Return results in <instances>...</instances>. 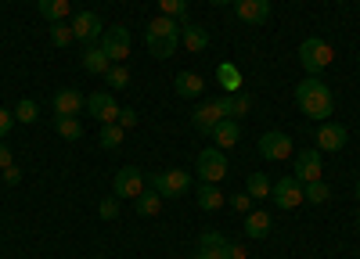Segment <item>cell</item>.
<instances>
[{
  "label": "cell",
  "instance_id": "cell-15",
  "mask_svg": "<svg viewBox=\"0 0 360 259\" xmlns=\"http://www.w3.org/2000/svg\"><path fill=\"white\" fill-rule=\"evenodd\" d=\"M238 137H242V126H238V119H220L213 130H209V140H213L220 152H224V148H234Z\"/></svg>",
  "mask_w": 360,
  "mask_h": 259
},
{
  "label": "cell",
  "instance_id": "cell-22",
  "mask_svg": "<svg viewBox=\"0 0 360 259\" xmlns=\"http://www.w3.org/2000/svg\"><path fill=\"white\" fill-rule=\"evenodd\" d=\"M83 105H86V98L79 91H58V98H54V112L58 115H76Z\"/></svg>",
  "mask_w": 360,
  "mask_h": 259
},
{
  "label": "cell",
  "instance_id": "cell-25",
  "mask_svg": "<svg viewBox=\"0 0 360 259\" xmlns=\"http://www.w3.org/2000/svg\"><path fill=\"white\" fill-rule=\"evenodd\" d=\"M217 79H220V86H224L227 94L242 91V72H238V65H231V62H224V65L217 69Z\"/></svg>",
  "mask_w": 360,
  "mask_h": 259
},
{
  "label": "cell",
  "instance_id": "cell-39",
  "mask_svg": "<svg viewBox=\"0 0 360 259\" xmlns=\"http://www.w3.org/2000/svg\"><path fill=\"white\" fill-rule=\"evenodd\" d=\"M15 123H18V119H15V112L0 108V140H4V137H8L11 130H15Z\"/></svg>",
  "mask_w": 360,
  "mask_h": 259
},
{
  "label": "cell",
  "instance_id": "cell-48",
  "mask_svg": "<svg viewBox=\"0 0 360 259\" xmlns=\"http://www.w3.org/2000/svg\"><path fill=\"white\" fill-rule=\"evenodd\" d=\"M339 4H342V0H339Z\"/></svg>",
  "mask_w": 360,
  "mask_h": 259
},
{
  "label": "cell",
  "instance_id": "cell-27",
  "mask_svg": "<svg viewBox=\"0 0 360 259\" xmlns=\"http://www.w3.org/2000/svg\"><path fill=\"white\" fill-rule=\"evenodd\" d=\"M303 198L314 201V206H324V201L332 198V187H328L324 177H321V180H314V184H303Z\"/></svg>",
  "mask_w": 360,
  "mask_h": 259
},
{
  "label": "cell",
  "instance_id": "cell-9",
  "mask_svg": "<svg viewBox=\"0 0 360 259\" xmlns=\"http://www.w3.org/2000/svg\"><path fill=\"white\" fill-rule=\"evenodd\" d=\"M72 33H76V40H83L86 47H90V44H98V40L105 36L101 15H94V11H79V15H72Z\"/></svg>",
  "mask_w": 360,
  "mask_h": 259
},
{
  "label": "cell",
  "instance_id": "cell-3",
  "mask_svg": "<svg viewBox=\"0 0 360 259\" xmlns=\"http://www.w3.org/2000/svg\"><path fill=\"white\" fill-rule=\"evenodd\" d=\"M195 169H198V177H202V184H220L224 177H227V155L217 148H205V152H198V159H195Z\"/></svg>",
  "mask_w": 360,
  "mask_h": 259
},
{
  "label": "cell",
  "instance_id": "cell-7",
  "mask_svg": "<svg viewBox=\"0 0 360 259\" xmlns=\"http://www.w3.org/2000/svg\"><path fill=\"white\" fill-rule=\"evenodd\" d=\"M259 155L270 159V162H285V159H292V137L281 133V130H266V133L259 137Z\"/></svg>",
  "mask_w": 360,
  "mask_h": 259
},
{
  "label": "cell",
  "instance_id": "cell-2",
  "mask_svg": "<svg viewBox=\"0 0 360 259\" xmlns=\"http://www.w3.org/2000/svg\"><path fill=\"white\" fill-rule=\"evenodd\" d=\"M299 62H303L307 72H324L335 62V47L328 40H321V36H310V40L299 44Z\"/></svg>",
  "mask_w": 360,
  "mask_h": 259
},
{
  "label": "cell",
  "instance_id": "cell-1",
  "mask_svg": "<svg viewBox=\"0 0 360 259\" xmlns=\"http://www.w3.org/2000/svg\"><path fill=\"white\" fill-rule=\"evenodd\" d=\"M295 101H299V112H303L307 119H317V123H328V115H332V108H335L332 91L324 86L321 76L299 79V86H295Z\"/></svg>",
  "mask_w": 360,
  "mask_h": 259
},
{
  "label": "cell",
  "instance_id": "cell-33",
  "mask_svg": "<svg viewBox=\"0 0 360 259\" xmlns=\"http://www.w3.org/2000/svg\"><path fill=\"white\" fill-rule=\"evenodd\" d=\"M105 79H108V86H115V91L130 86V72H127V65H112V69L105 72Z\"/></svg>",
  "mask_w": 360,
  "mask_h": 259
},
{
  "label": "cell",
  "instance_id": "cell-18",
  "mask_svg": "<svg viewBox=\"0 0 360 259\" xmlns=\"http://www.w3.org/2000/svg\"><path fill=\"white\" fill-rule=\"evenodd\" d=\"M180 44H184L188 51H205V44H209V33L202 25H195V22H180Z\"/></svg>",
  "mask_w": 360,
  "mask_h": 259
},
{
  "label": "cell",
  "instance_id": "cell-26",
  "mask_svg": "<svg viewBox=\"0 0 360 259\" xmlns=\"http://www.w3.org/2000/svg\"><path fill=\"white\" fill-rule=\"evenodd\" d=\"M54 130H58V137H65V140H79L83 137V126H79L76 115H58Z\"/></svg>",
  "mask_w": 360,
  "mask_h": 259
},
{
  "label": "cell",
  "instance_id": "cell-45",
  "mask_svg": "<svg viewBox=\"0 0 360 259\" xmlns=\"http://www.w3.org/2000/svg\"><path fill=\"white\" fill-rule=\"evenodd\" d=\"M209 4H220L224 8V4H234V0H209Z\"/></svg>",
  "mask_w": 360,
  "mask_h": 259
},
{
  "label": "cell",
  "instance_id": "cell-30",
  "mask_svg": "<svg viewBox=\"0 0 360 259\" xmlns=\"http://www.w3.org/2000/svg\"><path fill=\"white\" fill-rule=\"evenodd\" d=\"M159 11L169 15V18L188 22V0H159Z\"/></svg>",
  "mask_w": 360,
  "mask_h": 259
},
{
  "label": "cell",
  "instance_id": "cell-37",
  "mask_svg": "<svg viewBox=\"0 0 360 259\" xmlns=\"http://www.w3.org/2000/svg\"><path fill=\"white\" fill-rule=\"evenodd\" d=\"M231 209L234 213H252V194L249 191H234L231 194Z\"/></svg>",
  "mask_w": 360,
  "mask_h": 259
},
{
  "label": "cell",
  "instance_id": "cell-44",
  "mask_svg": "<svg viewBox=\"0 0 360 259\" xmlns=\"http://www.w3.org/2000/svg\"><path fill=\"white\" fill-rule=\"evenodd\" d=\"M195 259H224V255H220V252H205V248H198Z\"/></svg>",
  "mask_w": 360,
  "mask_h": 259
},
{
  "label": "cell",
  "instance_id": "cell-42",
  "mask_svg": "<svg viewBox=\"0 0 360 259\" xmlns=\"http://www.w3.org/2000/svg\"><path fill=\"white\" fill-rule=\"evenodd\" d=\"M220 255H224V259H245V248H242V245H231V241H227V245L220 248Z\"/></svg>",
  "mask_w": 360,
  "mask_h": 259
},
{
  "label": "cell",
  "instance_id": "cell-4",
  "mask_svg": "<svg viewBox=\"0 0 360 259\" xmlns=\"http://www.w3.org/2000/svg\"><path fill=\"white\" fill-rule=\"evenodd\" d=\"M101 51L108 54V62H112V65H123L127 58H130V29H127V25H112V29H105Z\"/></svg>",
  "mask_w": 360,
  "mask_h": 259
},
{
  "label": "cell",
  "instance_id": "cell-10",
  "mask_svg": "<svg viewBox=\"0 0 360 259\" xmlns=\"http://www.w3.org/2000/svg\"><path fill=\"white\" fill-rule=\"evenodd\" d=\"M112 191H115V198H137L144 191V173L137 166H123L112 180Z\"/></svg>",
  "mask_w": 360,
  "mask_h": 259
},
{
  "label": "cell",
  "instance_id": "cell-14",
  "mask_svg": "<svg viewBox=\"0 0 360 259\" xmlns=\"http://www.w3.org/2000/svg\"><path fill=\"white\" fill-rule=\"evenodd\" d=\"M238 18H242L245 25H266L270 0H238Z\"/></svg>",
  "mask_w": 360,
  "mask_h": 259
},
{
  "label": "cell",
  "instance_id": "cell-24",
  "mask_svg": "<svg viewBox=\"0 0 360 259\" xmlns=\"http://www.w3.org/2000/svg\"><path fill=\"white\" fill-rule=\"evenodd\" d=\"M37 11L54 25V22H65V15H69V0H37Z\"/></svg>",
  "mask_w": 360,
  "mask_h": 259
},
{
  "label": "cell",
  "instance_id": "cell-16",
  "mask_svg": "<svg viewBox=\"0 0 360 259\" xmlns=\"http://www.w3.org/2000/svg\"><path fill=\"white\" fill-rule=\"evenodd\" d=\"M173 91L184 98V101H195V98H202V91H205V79H202L198 72H176Z\"/></svg>",
  "mask_w": 360,
  "mask_h": 259
},
{
  "label": "cell",
  "instance_id": "cell-34",
  "mask_svg": "<svg viewBox=\"0 0 360 259\" xmlns=\"http://www.w3.org/2000/svg\"><path fill=\"white\" fill-rule=\"evenodd\" d=\"M245 187H249V194H252V198H266V194H270V187H274V184H270V180L263 177V173H252Z\"/></svg>",
  "mask_w": 360,
  "mask_h": 259
},
{
  "label": "cell",
  "instance_id": "cell-32",
  "mask_svg": "<svg viewBox=\"0 0 360 259\" xmlns=\"http://www.w3.org/2000/svg\"><path fill=\"white\" fill-rule=\"evenodd\" d=\"M249 108H252V98H249L245 91L231 94V119H242V115H249Z\"/></svg>",
  "mask_w": 360,
  "mask_h": 259
},
{
  "label": "cell",
  "instance_id": "cell-29",
  "mask_svg": "<svg viewBox=\"0 0 360 259\" xmlns=\"http://www.w3.org/2000/svg\"><path fill=\"white\" fill-rule=\"evenodd\" d=\"M15 119L25 123V126H29V123H37V119H40V105H37V101H29V98H22V101L15 105Z\"/></svg>",
  "mask_w": 360,
  "mask_h": 259
},
{
  "label": "cell",
  "instance_id": "cell-17",
  "mask_svg": "<svg viewBox=\"0 0 360 259\" xmlns=\"http://www.w3.org/2000/svg\"><path fill=\"white\" fill-rule=\"evenodd\" d=\"M144 36L148 40H180V25L169 15H155L152 22H148V33Z\"/></svg>",
  "mask_w": 360,
  "mask_h": 259
},
{
  "label": "cell",
  "instance_id": "cell-35",
  "mask_svg": "<svg viewBox=\"0 0 360 259\" xmlns=\"http://www.w3.org/2000/svg\"><path fill=\"white\" fill-rule=\"evenodd\" d=\"M198 245H202L205 252H220V248L227 245V238L220 234V230H205V234L198 238Z\"/></svg>",
  "mask_w": 360,
  "mask_h": 259
},
{
  "label": "cell",
  "instance_id": "cell-43",
  "mask_svg": "<svg viewBox=\"0 0 360 259\" xmlns=\"http://www.w3.org/2000/svg\"><path fill=\"white\" fill-rule=\"evenodd\" d=\"M8 166H15V159H11V148L0 140V169H8Z\"/></svg>",
  "mask_w": 360,
  "mask_h": 259
},
{
  "label": "cell",
  "instance_id": "cell-6",
  "mask_svg": "<svg viewBox=\"0 0 360 259\" xmlns=\"http://www.w3.org/2000/svg\"><path fill=\"white\" fill-rule=\"evenodd\" d=\"M270 198H274V206L278 209H285V213H292V209H299L303 206V184H299L295 177H281L274 187H270Z\"/></svg>",
  "mask_w": 360,
  "mask_h": 259
},
{
  "label": "cell",
  "instance_id": "cell-40",
  "mask_svg": "<svg viewBox=\"0 0 360 259\" xmlns=\"http://www.w3.org/2000/svg\"><path fill=\"white\" fill-rule=\"evenodd\" d=\"M119 126H123V130H134L137 126V112L134 108H119V119H115Z\"/></svg>",
  "mask_w": 360,
  "mask_h": 259
},
{
  "label": "cell",
  "instance_id": "cell-38",
  "mask_svg": "<svg viewBox=\"0 0 360 259\" xmlns=\"http://www.w3.org/2000/svg\"><path fill=\"white\" fill-rule=\"evenodd\" d=\"M98 216H101V220H115V216H119V198H115V194L105 198L101 206H98Z\"/></svg>",
  "mask_w": 360,
  "mask_h": 259
},
{
  "label": "cell",
  "instance_id": "cell-11",
  "mask_svg": "<svg viewBox=\"0 0 360 259\" xmlns=\"http://www.w3.org/2000/svg\"><path fill=\"white\" fill-rule=\"evenodd\" d=\"M321 166H324V159H321L317 148L299 152V155H295V180H299V184H314V180H321Z\"/></svg>",
  "mask_w": 360,
  "mask_h": 259
},
{
  "label": "cell",
  "instance_id": "cell-31",
  "mask_svg": "<svg viewBox=\"0 0 360 259\" xmlns=\"http://www.w3.org/2000/svg\"><path fill=\"white\" fill-rule=\"evenodd\" d=\"M51 40H54V47H69V44L76 40L72 25H65V22H54V25H51Z\"/></svg>",
  "mask_w": 360,
  "mask_h": 259
},
{
  "label": "cell",
  "instance_id": "cell-41",
  "mask_svg": "<svg viewBox=\"0 0 360 259\" xmlns=\"http://www.w3.org/2000/svg\"><path fill=\"white\" fill-rule=\"evenodd\" d=\"M0 173H4V184H8V187L22 184V169H18V166H8V169H0Z\"/></svg>",
  "mask_w": 360,
  "mask_h": 259
},
{
  "label": "cell",
  "instance_id": "cell-8",
  "mask_svg": "<svg viewBox=\"0 0 360 259\" xmlns=\"http://www.w3.org/2000/svg\"><path fill=\"white\" fill-rule=\"evenodd\" d=\"M83 108L90 112V119H98L101 126H108V123H115V119H119V101H115V98H112L108 91H98V94H90Z\"/></svg>",
  "mask_w": 360,
  "mask_h": 259
},
{
  "label": "cell",
  "instance_id": "cell-46",
  "mask_svg": "<svg viewBox=\"0 0 360 259\" xmlns=\"http://www.w3.org/2000/svg\"><path fill=\"white\" fill-rule=\"evenodd\" d=\"M353 194H356V201H360V180H356V187H353Z\"/></svg>",
  "mask_w": 360,
  "mask_h": 259
},
{
  "label": "cell",
  "instance_id": "cell-28",
  "mask_svg": "<svg viewBox=\"0 0 360 259\" xmlns=\"http://www.w3.org/2000/svg\"><path fill=\"white\" fill-rule=\"evenodd\" d=\"M123 137H127V130L119 126V123H108V126H101V148H105V152H115L119 144H123Z\"/></svg>",
  "mask_w": 360,
  "mask_h": 259
},
{
  "label": "cell",
  "instance_id": "cell-19",
  "mask_svg": "<svg viewBox=\"0 0 360 259\" xmlns=\"http://www.w3.org/2000/svg\"><path fill=\"white\" fill-rule=\"evenodd\" d=\"M134 206H137V216L152 220V216H159V209H162V194H159L155 187H144V191L134 198Z\"/></svg>",
  "mask_w": 360,
  "mask_h": 259
},
{
  "label": "cell",
  "instance_id": "cell-21",
  "mask_svg": "<svg viewBox=\"0 0 360 259\" xmlns=\"http://www.w3.org/2000/svg\"><path fill=\"white\" fill-rule=\"evenodd\" d=\"M266 234H270V216H266L263 209L245 213V238L259 241V238H266Z\"/></svg>",
  "mask_w": 360,
  "mask_h": 259
},
{
  "label": "cell",
  "instance_id": "cell-13",
  "mask_svg": "<svg viewBox=\"0 0 360 259\" xmlns=\"http://www.w3.org/2000/svg\"><path fill=\"white\" fill-rule=\"evenodd\" d=\"M342 148H346V126L321 123V130H317V152H342Z\"/></svg>",
  "mask_w": 360,
  "mask_h": 259
},
{
  "label": "cell",
  "instance_id": "cell-5",
  "mask_svg": "<svg viewBox=\"0 0 360 259\" xmlns=\"http://www.w3.org/2000/svg\"><path fill=\"white\" fill-rule=\"evenodd\" d=\"M152 187L162 198H180V194L191 187V177H188L184 169H162V173H152Z\"/></svg>",
  "mask_w": 360,
  "mask_h": 259
},
{
  "label": "cell",
  "instance_id": "cell-36",
  "mask_svg": "<svg viewBox=\"0 0 360 259\" xmlns=\"http://www.w3.org/2000/svg\"><path fill=\"white\" fill-rule=\"evenodd\" d=\"M176 47H180V40H148V51H152V58H169Z\"/></svg>",
  "mask_w": 360,
  "mask_h": 259
},
{
  "label": "cell",
  "instance_id": "cell-23",
  "mask_svg": "<svg viewBox=\"0 0 360 259\" xmlns=\"http://www.w3.org/2000/svg\"><path fill=\"white\" fill-rule=\"evenodd\" d=\"M224 191L217 187V184H202L198 187V209H205V213H217L220 206H224Z\"/></svg>",
  "mask_w": 360,
  "mask_h": 259
},
{
  "label": "cell",
  "instance_id": "cell-47",
  "mask_svg": "<svg viewBox=\"0 0 360 259\" xmlns=\"http://www.w3.org/2000/svg\"><path fill=\"white\" fill-rule=\"evenodd\" d=\"M356 230H360V213H356Z\"/></svg>",
  "mask_w": 360,
  "mask_h": 259
},
{
  "label": "cell",
  "instance_id": "cell-12",
  "mask_svg": "<svg viewBox=\"0 0 360 259\" xmlns=\"http://www.w3.org/2000/svg\"><path fill=\"white\" fill-rule=\"evenodd\" d=\"M220 119H227L224 108H220V101H202V105L191 112V123H195V130H198V133H205V137H209V130H213Z\"/></svg>",
  "mask_w": 360,
  "mask_h": 259
},
{
  "label": "cell",
  "instance_id": "cell-20",
  "mask_svg": "<svg viewBox=\"0 0 360 259\" xmlns=\"http://www.w3.org/2000/svg\"><path fill=\"white\" fill-rule=\"evenodd\" d=\"M83 69H86V72H98V76H105V72L112 69V62H108V54L101 51V44H90V47L83 51Z\"/></svg>",
  "mask_w": 360,
  "mask_h": 259
}]
</instances>
